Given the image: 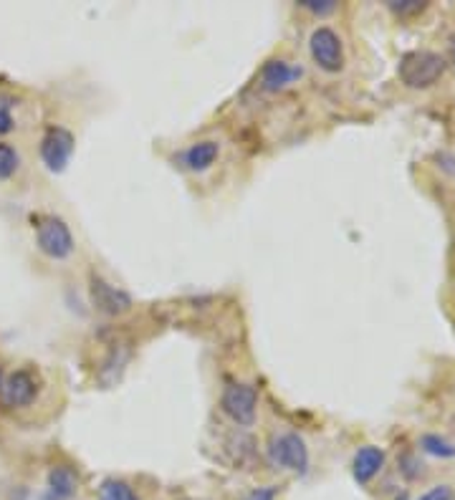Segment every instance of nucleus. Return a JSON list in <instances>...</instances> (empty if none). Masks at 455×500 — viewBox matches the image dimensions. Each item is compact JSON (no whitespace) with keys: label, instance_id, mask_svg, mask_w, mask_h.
<instances>
[{"label":"nucleus","instance_id":"obj_1","mask_svg":"<svg viewBox=\"0 0 455 500\" xmlns=\"http://www.w3.org/2000/svg\"><path fill=\"white\" fill-rule=\"evenodd\" d=\"M397 74L404 86L428 89L445 74V59L435 51H410L403 56Z\"/></svg>","mask_w":455,"mask_h":500},{"label":"nucleus","instance_id":"obj_2","mask_svg":"<svg viewBox=\"0 0 455 500\" xmlns=\"http://www.w3.org/2000/svg\"><path fill=\"white\" fill-rule=\"evenodd\" d=\"M35 243L43 255H49L53 261H67L74 253V235L68 230V225L56 215H38L34 220Z\"/></svg>","mask_w":455,"mask_h":500},{"label":"nucleus","instance_id":"obj_3","mask_svg":"<svg viewBox=\"0 0 455 500\" xmlns=\"http://www.w3.org/2000/svg\"><path fill=\"white\" fill-rule=\"evenodd\" d=\"M223 412L231 417L240 427H251L255 422V410H258V392L251 384L231 382L223 389L220 397Z\"/></svg>","mask_w":455,"mask_h":500},{"label":"nucleus","instance_id":"obj_4","mask_svg":"<svg viewBox=\"0 0 455 500\" xmlns=\"http://www.w3.org/2000/svg\"><path fill=\"white\" fill-rule=\"evenodd\" d=\"M269 460L276 467L306 473L309 467V448L296 433L273 434L269 442Z\"/></svg>","mask_w":455,"mask_h":500},{"label":"nucleus","instance_id":"obj_5","mask_svg":"<svg viewBox=\"0 0 455 500\" xmlns=\"http://www.w3.org/2000/svg\"><path fill=\"white\" fill-rule=\"evenodd\" d=\"M74 147H76V139L67 127H56V124L46 127V132L41 137V160L46 169L56 175L64 172L71 162Z\"/></svg>","mask_w":455,"mask_h":500},{"label":"nucleus","instance_id":"obj_6","mask_svg":"<svg viewBox=\"0 0 455 500\" xmlns=\"http://www.w3.org/2000/svg\"><path fill=\"white\" fill-rule=\"evenodd\" d=\"M309 51H311V59L317 61V66L329 71V74H337L344 66V43H341L337 31H332L329 26H319L311 34Z\"/></svg>","mask_w":455,"mask_h":500},{"label":"nucleus","instance_id":"obj_7","mask_svg":"<svg viewBox=\"0 0 455 500\" xmlns=\"http://www.w3.org/2000/svg\"><path fill=\"white\" fill-rule=\"evenodd\" d=\"M89 296H91L94 309L106 316H122L132 309V296L124 288H117L97 273H91V278H89Z\"/></svg>","mask_w":455,"mask_h":500},{"label":"nucleus","instance_id":"obj_8","mask_svg":"<svg viewBox=\"0 0 455 500\" xmlns=\"http://www.w3.org/2000/svg\"><path fill=\"white\" fill-rule=\"evenodd\" d=\"M35 395H38V379L28 369H18L0 382V404L5 410L28 407L35 400Z\"/></svg>","mask_w":455,"mask_h":500},{"label":"nucleus","instance_id":"obj_9","mask_svg":"<svg viewBox=\"0 0 455 500\" xmlns=\"http://www.w3.org/2000/svg\"><path fill=\"white\" fill-rule=\"evenodd\" d=\"M129 359H132V344L124 341V339L112 341V344H109V351H106V356H104V362H101L99 382L104 384V387L117 384L119 379H122V371H124V367H127Z\"/></svg>","mask_w":455,"mask_h":500},{"label":"nucleus","instance_id":"obj_10","mask_svg":"<svg viewBox=\"0 0 455 500\" xmlns=\"http://www.w3.org/2000/svg\"><path fill=\"white\" fill-rule=\"evenodd\" d=\"M302 66H291L284 59H269L261 68V86L266 91H281L302 76Z\"/></svg>","mask_w":455,"mask_h":500},{"label":"nucleus","instance_id":"obj_11","mask_svg":"<svg viewBox=\"0 0 455 500\" xmlns=\"http://www.w3.org/2000/svg\"><path fill=\"white\" fill-rule=\"evenodd\" d=\"M76 490H79V475L74 473V467L68 465L51 467L43 500H71L76 496Z\"/></svg>","mask_w":455,"mask_h":500},{"label":"nucleus","instance_id":"obj_12","mask_svg":"<svg viewBox=\"0 0 455 500\" xmlns=\"http://www.w3.org/2000/svg\"><path fill=\"white\" fill-rule=\"evenodd\" d=\"M382 465H385V452H382V448H377V445H365V448H359L352 463L354 480L362 485L370 483L372 478L382 470Z\"/></svg>","mask_w":455,"mask_h":500},{"label":"nucleus","instance_id":"obj_13","mask_svg":"<svg viewBox=\"0 0 455 500\" xmlns=\"http://www.w3.org/2000/svg\"><path fill=\"white\" fill-rule=\"evenodd\" d=\"M220 154V145L213 142V139H202V142H195L190 145L185 152H183V165L190 169V172H205L210 167L216 165Z\"/></svg>","mask_w":455,"mask_h":500},{"label":"nucleus","instance_id":"obj_14","mask_svg":"<svg viewBox=\"0 0 455 500\" xmlns=\"http://www.w3.org/2000/svg\"><path fill=\"white\" fill-rule=\"evenodd\" d=\"M99 500H139V496H137L135 488L127 483V480L106 478L99 485Z\"/></svg>","mask_w":455,"mask_h":500},{"label":"nucleus","instance_id":"obj_15","mask_svg":"<svg viewBox=\"0 0 455 500\" xmlns=\"http://www.w3.org/2000/svg\"><path fill=\"white\" fill-rule=\"evenodd\" d=\"M420 448L428 455H435V457H455V442L440 437V434H422Z\"/></svg>","mask_w":455,"mask_h":500},{"label":"nucleus","instance_id":"obj_16","mask_svg":"<svg viewBox=\"0 0 455 500\" xmlns=\"http://www.w3.org/2000/svg\"><path fill=\"white\" fill-rule=\"evenodd\" d=\"M18 165H20V157H18L16 147L8 142H0V183L11 180L16 175Z\"/></svg>","mask_w":455,"mask_h":500},{"label":"nucleus","instance_id":"obj_17","mask_svg":"<svg viewBox=\"0 0 455 500\" xmlns=\"http://www.w3.org/2000/svg\"><path fill=\"white\" fill-rule=\"evenodd\" d=\"M13 104L16 99L13 97H0V134H8L13 132V127H16V121H13Z\"/></svg>","mask_w":455,"mask_h":500},{"label":"nucleus","instance_id":"obj_18","mask_svg":"<svg viewBox=\"0 0 455 500\" xmlns=\"http://www.w3.org/2000/svg\"><path fill=\"white\" fill-rule=\"evenodd\" d=\"M389 11L397 16H412V13H422L425 3L422 0H389Z\"/></svg>","mask_w":455,"mask_h":500},{"label":"nucleus","instance_id":"obj_19","mask_svg":"<svg viewBox=\"0 0 455 500\" xmlns=\"http://www.w3.org/2000/svg\"><path fill=\"white\" fill-rule=\"evenodd\" d=\"M299 5L306 8L309 13H314V16H329V13L337 11V3H334V0H302Z\"/></svg>","mask_w":455,"mask_h":500},{"label":"nucleus","instance_id":"obj_20","mask_svg":"<svg viewBox=\"0 0 455 500\" xmlns=\"http://www.w3.org/2000/svg\"><path fill=\"white\" fill-rule=\"evenodd\" d=\"M418 500H455V493L451 485H435L428 493H422Z\"/></svg>","mask_w":455,"mask_h":500},{"label":"nucleus","instance_id":"obj_21","mask_svg":"<svg viewBox=\"0 0 455 500\" xmlns=\"http://www.w3.org/2000/svg\"><path fill=\"white\" fill-rule=\"evenodd\" d=\"M276 496H278L276 485H263V488H253L243 500H276Z\"/></svg>","mask_w":455,"mask_h":500},{"label":"nucleus","instance_id":"obj_22","mask_svg":"<svg viewBox=\"0 0 455 500\" xmlns=\"http://www.w3.org/2000/svg\"><path fill=\"white\" fill-rule=\"evenodd\" d=\"M397 500H407V496H400V498H397Z\"/></svg>","mask_w":455,"mask_h":500},{"label":"nucleus","instance_id":"obj_23","mask_svg":"<svg viewBox=\"0 0 455 500\" xmlns=\"http://www.w3.org/2000/svg\"><path fill=\"white\" fill-rule=\"evenodd\" d=\"M453 64H455V43H453Z\"/></svg>","mask_w":455,"mask_h":500},{"label":"nucleus","instance_id":"obj_24","mask_svg":"<svg viewBox=\"0 0 455 500\" xmlns=\"http://www.w3.org/2000/svg\"><path fill=\"white\" fill-rule=\"evenodd\" d=\"M0 382H3V374H0Z\"/></svg>","mask_w":455,"mask_h":500}]
</instances>
